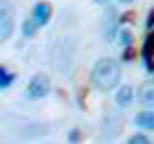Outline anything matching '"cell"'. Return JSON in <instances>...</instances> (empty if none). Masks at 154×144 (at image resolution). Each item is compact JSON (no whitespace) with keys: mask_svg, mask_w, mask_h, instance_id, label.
<instances>
[{"mask_svg":"<svg viewBox=\"0 0 154 144\" xmlns=\"http://www.w3.org/2000/svg\"><path fill=\"white\" fill-rule=\"evenodd\" d=\"M38 28H40V26L32 20V16H30L28 20H24V22H22V34L26 36V38H32V36L38 32Z\"/></svg>","mask_w":154,"mask_h":144,"instance_id":"cell-11","label":"cell"},{"mask_svg":"<svg viewBox=\"0 0 154 144\" xmlns=\"http://www.w3.org/2000/svg\"><path fill=\"white\" fill-rule=\"evenodd\" d=\"M14 78H16V76L12 74V72L6 68V66H0V90H4V88L12 86Z\"/></svg>","mask_w":154,"mask_h":144,"instance_id":"cell-10","label":"cell"},{"mask_svg":"<svg viewBox=\"0 0 154 144\" xmlns=\"http://www.w3.org/2000/svg\"><path fill=\"white\" fill-rule=\"evenodd\" d=\"M94 2H96V4H106L108 0H94Z\"/></svg>","mask_w":154,"mask_h":144,"instance_id":"cell-17","label":"cell"},{"mask_svg":"<svg viewBox=\"0 0 154 144\" xmlns=\"http://www.w3.org/2000/svg\"><path fill=\"white\" fill-rule=\"evenodd\" d=\"M138 102L146 106V108H154V82H144L140 90H138Z\"/></svg>","mask_w":154,"mask_h":144,"instance_id":"cell-6","label":"cell"},{"mask_svg":"<svg viewBox=\"0 0 154 144\" xmlns=\"http://www.w3.org/2000/svg\"><path fill=\"white\" fill-rule=\"evenodd\" d=\"M134 122H136L138 128H142L146 132H154V112H152V108L142 110V112L134 118Z\"/></svg>","mask_w":154,"mask_h":144,"instance_id":"cell-7","label":"cell"},{"mask_svg":"<svg viewBox=\"0 0 154 144\" xmlns=\"http://www.w3.org/2000/svg\"><path fill=\"white\" fill-rule=\"evenodd\" d=\"M16 12L10 0H0V42L8 40L16 28Z\"/></svg>","mask_w":154,"mask_h":144,"instance_id":"cell-2","label":"cell"},{"mask_svg":"<svg viewBox=\"0 0 154 144\" xmlns=\"http://www.w3.org/2000/svg\"><path fill=\"white\" fill-rule=\"evenodd\" d=\"M50 92V78L46 74H34L30 78L28 86H26V98L28 100H40V98L48 96Z\"/></svg>","mask_w":154,"mask_h":144,"instance_id":"cell-3","label":"cell"},{"mask_svg":"<svg viewBox=\"0 0 154 144\" xmlns=\"http://www.w3.org/2000/svg\"><path fill=\"white\" fill-rule=\"evenodd\" d=\"M118 34V16H116V10L110 6L106 8V14L102 16V36L106 42H112Z\"/></svg>","mask_w":154,"mask_h":144,"instance_id":"cell-4","label":"cell"},{"mask_svg":"<svg viewBox=\"0 0 154 144\" xmlns=\"http://www.w3.org/2000/svg\"><path fill=\"white\" fill-rule=\"evenodd\" d=\"M114 100H116L118 106H130L132 100H134V90H132V86H128V84L120 86L116 96H114Z\"/></svg>","mask_w":154,"mask_h":144,"instance_id":"cell-8","label":"cell"},{"mask_svg":"<svg viewBox=\"0 0 154 144\" xmlns=\"http://www.w3.org/2000/svg\"><path fill=\"white\" fill-rule=\"evenodd\" d=\"M142 56H144V62H146V66H148V70H150L152 64H154V28L150 30L148 38H146V42H144Z\"/></svg>","mask_w":154,"mask_h":144,"instance_id":"cell-9","label":"cell"},{"mask_svg":"<svg viewBox=\"0 0 154 144\" xmlns=\"http://www.w3.org/2000/svg\"><path fill=\"white\" fill-rule=\"evenodd\" d=\"M68 138H70V140H78V132H76V130H74V132H72V134H68Z\"/></svg>","mask_w":154,"mask_h":144,"instance_id":"cell-15","label":"cell"},{"mask_svg":"<svg viewBox=\"0 0 154 144\" xmlns=\"http://www.w3.org/2000/svg\"><path fill=\"white\" fill-rule=\"evenodd\" d=\"M146 28L148 30H152L154 28V8L148 12V20H146Z\"/></svg>","mask_w":154,"mask_h":144,"instance_id":"cell-14","label":"cell"},{"mask_svg":"<svg viewBox=\"0 0 154 144\" xmlns=\"http://www.w3.org/2000/svg\"><path fill=\"white\" fill-rule=\"evenodd\" d=\"M120 78H122V68H120V62L114 60L110 56L98 58L94 66H92L90 72V80L92 86L96 88L98 92H110L118 86Z\"/></svg>","mask_w":154,"mask_h":144,"instance_id":"cell-1","label":"cell"},{"mask_svg":"<svg viewBox=\"0 0 154 144\" xmlns=\"http://www.w3.org/2000/svg\"><path fill=\"white\" fill-rule=\"evenodd\" d=\"M118 36H120V42H122L124 46H130L132 36H130V32H128V30H122V32H118Z\"/></svg>","mask_w":154,"mask_h":144,"instance_id":"cell-13","label":"cell"},{"mask_svg":"<svg viewBox=\"0 0 154 144\" xmlns=\"http://www.w3.org/2000/svg\"><path fill=\"white\" fill-rule=\"evenodd\" d=\"M50 16H52L50 4H46V2L34 4V8H32V20H34L38 26H46V24L50 22Z\"/></svg>","mask_w":154,"mask_h":144,"instance_id":"cell-5","label":"cell"},{"mask_svg":"<svg viewBox=\"0 0 154 144\" xmlns=\"http://www.w3.org/2000/svg\"><path fill=\"white\" fill-rule=\"evenodd\" d=\"M126 142L128 144H148L150 138L146 136V134H132V136H128Z\"/></svg>","mask_w":154,"mask_h":144,"instance_id":"cell-12","label":"cell"},{"mask_svg":"<svg viewBox=\"0 0 154 144\" xmlns=\"http://www.w3.org/2000/svg\"><path fill=\"white\" fill-rule=\"evenodd\" d=\"M116 2H120V4H132L134 0H116Z\"/></svg>","mask_w":154,"mask_h":144,"instance_id":"cell-16","label":"cell"}]
</instances>
